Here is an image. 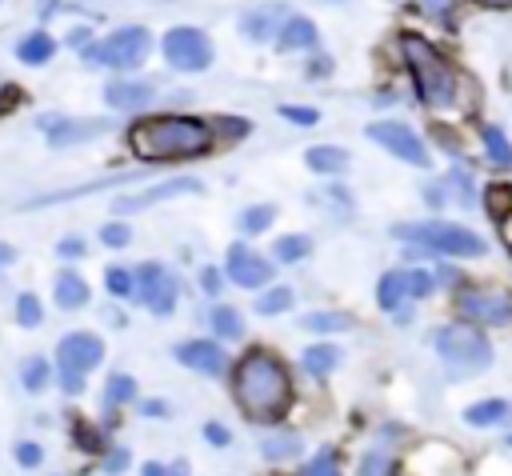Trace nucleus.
<instances>
[{"label": "nucleus", "instance_id": "f257e3e1", "mask_svg": "<svg viewBox=\"0 0 512 476\" xmlns=\"http://www.w3.org/2000/svg\"><path fill=\"white\" fill-rule=\"evenodd\" d=\"M128 144H132V152L144 164H168V160H196V156H204L216 144V136H212V124L200 120V116L156 112V116H144V120L132 124Z\"/></svg>", "mask_w": 512, "mask_h": 476}, {"label": "nucleus", "instance_id": "f03ea898", "mask_svg": "<svg viewBox=\"0 0 512 476\" xmlns=\"http://www.w3.org/2000/svg\"><path fill=\"white\" fill-rule=\"evenodd\" d=\"M232 396H236V404L248 420L272 424L292 404V376H288V368L276 352L252 348V352L240 356V364L232 372Z\"/></svg>", "mask_w": 512, "mask_h": 476}, {"label": "nucleus", "instance_id": "7ed1b4c3", "mask_svg": "<svg viewBox=\"0 0 512 476\" xmlns=\"http://www.w3.org/2000/svg\"><path fill=\"white\" fill-rule=\"evenodd\" d=\"M396 48H400V60H404V72L416 88V100L428 108V112H452L464 104V76L460 68L420 32H400L396 36Z\"/></svg>", "mask_w": 512, "mask_h": 476}, {"label": "nucleus", "instance_id": "20e7f679", "mask_svg": "<svg viewBox=\"0 0 512 476\" xmlns=\"http://www.w3.org/2000/svg\"><path fill=\"white\" fill-rule=\"evenodd\" d=\"M392 236L400 244H408L412 252H424V256H464V260H476L488 252V240L464 224H452V220H400L392 224Z\"/></svg>", "mask_w": 512, "mask_h": 476}, {"label": "nucleus", "instance_id": "39448f33", "mask_svg": "<svg viewBox=\"0 0 512 476\" xmlns=\"http://www.w3.org/2000/svg\"><path fill=\"white\" fill-rule=\"evenodd\" d=\"M432 344L452 380H468V376H480L492 368V344L472 324H440Z\"/></svg>", "mask_w": 512, "mask_h": 476}, {"label": "nucleus", "instance_id": "423d86ee", "mask_svg": "<svg viewBox=\"0 0 512 476\" xmlns=\"http://www.w3.org/2000/svg\"><path fill=\"white\" fill-rule=\"evenodd\" d=\"M104 364V340L96 332H68L60 344H56V364H52V376L60 380V388L68 396H80L84 392V380L92 368Z\"/></svg>", "mask_w": 512, "mask_h": 476}, {"label": "nucleus", "instance_id": "0eeeda50", "mask_svg": "<svg viewBox=\"0 0 512 476\" xmlns=\"http://www.w3.org/2000/svg\"><path fill=\"white\" fill-rule=\"evenodd\" d=\"M148 52H152L148 28H140V24H120V28H112L108 36L92 40V48H88L84 56H88L92 64L108 68V72H132V68H140V64L148 60Z\"/></svg>", "mask_w": 512, "mask_h": 476}, {"label": "nucleus", "instance_id": "6e6552de", "mask_svg": "<svg viewBox=\"0 0 512 476\" xmlns=\"http://www.w3.org/2000/svg\"><path fill=\"white\" fill-rule=\"evenodd\" d=\"M456 316L460 324L472 328H496V324H512V292L508 288H492V284H464L456 288Z\"/></svg>", "mask_w": 512, "mask_h": 476}, {"label": "nucleus", "instance_id": "1a4fd4ad", "mask_svg": "<svg viewBox=\"0 0 512 476\" xmlns=\"http://www.w3.org/2000/svg\"><path fill=\"white\" fill-rule=\"evenodd\" d=\"M132 280H136V304H144L152 316H172L176 304H180V280L172 268H164L160 260H144L132 268Z\"/></svg>", "mask_w": 512, "mask_h": 476}, {"label": "nucleus", "instance_id": "9d476101", "mask_svg": "<svg viewBox=\"0 0 512 476\" xmlns=\"http://www.w3.org/2000/svg\"><path fill=\"white\" fill-rule=\"evenodd\" d=\"M160 52H164V64H168L172 72H204V68L212 64V56H216L208 32H200V28H192V24L168 28L164 40H160Z\"/></svg>", "mask_w": 512, "mask_h": 476}, {"label": "nucleus", "instance_id": "9b49d317", "mask_svg": "<svg viewBox=\"0 0 512 476\" xmlns=\"http://www.w3.org/2000/svg\"><path fill=\"white\" fill-rule=\"evenodd\" d=\"M36 128L40 136L52 144V148H72V144H88L104 132H112V120L108 116H68V112H40L36 116Z\"/></svg>", "mask_w": 512, "mask_h": 476}, {"label": "nucleus", "instance_id": "f8f14e48", "mask_svg": "<svg viewBox=\"0 0 512 476\" xmlns=\"http://www.w3.org/2000/svg\"><path fill=\"white\" fill-rule=\"evenodd\" d=\"M364 132H368L372 144H380L388 156H396V160H404V164H412V168H428V164H432L428 144H424L420 132L408 128L404 120H372Z\"/></svg>", "mask_w": 512, "mask_h": 476}, {"label": "nucleus", "instance_id": "ddd939ff", "mask_svg": "<svg viewBox=\"0 0 512 476\" xmlns=\"http://www.w3.org/2000/svg\"><path fill=\"white\" fill-rule=\"evenodd\" d=\"M272 256L256 252L252 244L236 240L228 244V256H224V280H232L236 288H268L272 284Z\"/></svg>", "mask_w": 512, "mask_h": 476}, {"label": "nucleus", "instance_id": "4468645a", "mask_svg": "<svg viewBox=\"0 0 512 476\" xmlns=\"http://www.w3.org/2000/svg\"><path fill=\"white\" fill-rule=\"evenodd\" d=\"M196 192H204V184H200L196 176L160 180V184L140 188V192H132V196H116V200H112V216H132V212H144V208H152V204H160V200H172V196H196Z\"/></svg>", "mask_w": 512, "mask_h": 476}, {"label": "nucleus", "instance_id": "2eb2a0df", "mask_svg": "<svg viewBox=\"0 0 512 476\" xmlns=\"http://www.w3.org/2000/svg\"><path fill=\"white\" fill-rule=\"evenodd\" d=\"M172 356L184 364V368H192V372H200V376H224L228 372V352H224V344L220 340H208V336H196V340H180L176 348H172Z\"/></svg>", "mask_w": 512, "mask_h": 476}, {"label": "nucleus", "instance_id": "dca6fc26", "mask_svg": "<svg viewBox=\"0 0 512 476\" xmlns=\"http://www.w3.org/2000/svg\"><path fill=\"white\" fill-rule=\"evenodd\" d=\"M272 44H276V52H284V56H296V52L312 56V52L320 48V28H316L308 16H300V12H288Z\"/></svg>", "mask_w": 512, "mask_h": 476}, {"label": "nucleus", "instance_id": "f3484780", "mask_svg": "<svg viewBox=\"0 0 512 476\" xmlns=\"http://www.w3.org/2000/svg\"><path fill=\"white\" fill-rule=\"evenodd\" d=\"M152 96H156V84L140 80V76H116V80L104 84V104L116 108V112L144 108V104H152Z\"/></svg>", "mask_w": 512, "mask_h": 476}, {"label": "nucleus", "instance_id": "a211bd4d", "mask_svg": "<svg viewBox=\"0 0 512 476\" xmlns=\"http://www.w3.org/2000/svg\"><path fill=\"white\" fill-rule=\"evenodd\" d=\"M284 16H288V8H284V4L252 8V12H244L240 32H244L252 44H272V40H276V32H280V24H284Z\"/></svg>", "mask_w": 512, "mask_h": 476}, {"label": "nucleus", "instance_id": "6ab92c4d", "mask_svg": "<svg viewBox=\"0 0 512 476\" xmlns=\"http://www.w3.org/2000/svg\"><path fill=\"white\" fill-rule=\"evenodd\" d=\"M304 164H308V172H312V176L340 180V176L348 172L352 156H348V148H340V144H312V148L304 152Z\"/></svg>", "mask_w": 512, "mask_h": 476}, {"label": "nucleus", "instance_id": "aec40b11", "mask_svg": "<svg viewBox=\"0 0 512 476\" xmlns=\"http://www.w3.org/2000/svg\"><path fill=\"white\" fill-rule=\"evenodd\" d=\"M412 472L416 476H460L456 448H448V444H432V452H428V444L416 448L412 452Z\"/></svg>", "mask_w": 512, "mask_h": 476}, {"label": "nucleus", "instance_id": "412c9836", "mask_svg": "<svg viewBox=\"0 0 512 476\" xmlns=\"http://www.w3.org/2000/svg\"><path fill=\"white\" fill-rule=\"evenodd\" d=\"M88 280L76 272V268H60L56 272V284H52V300H56V308H64V312H76V308H84L88 304Z\"/></svg>", "mask_w": 512, "mask_h": 476}, {"label": "nucleus", "instance_id": "4be33fe9", "mask_svg": "<svg viewBox=\"0 0 512 476\" xmlns=\"http://www.w3.org/2000/svg\"><path fill=\"white\" fill-rule=\"evenodd\" d=\"M464 424L472 428H508L512 424V404L504 396H488L464 408Z\"/></svg>", "mask_w": 512, "mask_h": 476}, {"label": "nucleus", "instance_id": "5701e85b", "mask_svg": "<svg viewBox=\"0 0 512 476\" xmlns=\"http://www.w3.org/2000/svg\"><path fill=\"white\" fill-rule=\"evenodd\" d=\"M56 48H60L56 36L44 32V28H36V32H28V36L16 40V60L28 64V68H40V64H48L56 56Z\"/></svg>", "mask_w": 512, "mask_h": 476}, {"label": "nucleus", "instance_id": "b1692460", "mask_svg": "<svg viewBox=\"0 0 512 476\" xmlns=\"http://www.w3.org/2000/svg\"><path fill=\"white\" fill-rule=\"evenodd\" d=\"M260 452H264V460L284 464V460H296L304 452V440L292 428H272L268 436H260Z\"/></svg>", "mask_w": 512, "mask_h": 476}, {"label": "nucleus", "instance_id": "393cba45", "mask_svg": "<svg viewBox=\"0 0 512 476\" xmlns=\"http://www.w3.org/2000/svg\"><path fill=\"white\" fill-rule=\"evenodd\" d=\"M376 304H380L388 316L400 312L404 304H412V300H408V288H404V268H392V272L380 276V284H376Z\"/></svg>", "mask_w": 512, "mask_h": 476}, {"label": "nucleus", "instance_id": "a878e982", "mask_svg": "<svg viewBox=\"0 0 512 476\" xmlns=\"http://www.w3.org/2000/svg\"><path fill=\"white\" fill-rule=\"evenodd\" d=\"M340 348L336 344H328V340H320V344H308L304 352H300V364H304V372L308 376H328V372H336L340 368Z\"/></svg>", "mask_w": 512, "mask_h": 476}, {"label": "nucleus", "instance_id": "bb28decb", "mask_svg": "<svg viewBox=\"0 0 512 476\" xmlns=\"http://www.w3.org/2000/svg\"><path fill=\"white\" fill-rule=\"evenodd\" d=\"M480 144H484V156H488V164H492L496 172H512V144H508L504 128L484 124V128H480Z\"/></svg>", "mask_w": 512, "mask_h": 476}, {"label": "nucleus", "instance_id": "cd10ccee", "mask_svg": "<svg viewBox=\"0 0 512 476\" xmlns=\"http://www.w3.org/2000/svg\"><path fill=\"white\" fill-rule=\"evenodd\" d=\"M208 328H212L216 340H240L244 336V316L232 304H212L208 308Z\"/></svg>", "mask_w": 512, "mask_h": 476}, {"label": "nucleus", "instance_id": "c85d7f7f", "mask_svg": "<svg viewBox=\"0 0 512 476\" xmlns=\"http://www.w3.org/2000/svg\"><path fill=\"white\" fill-rule=\"evenodd\" d=\"M308 252H312V240L304 232H284V236L272 240V260L276 264H300Z\"/></svg>", "mask_w": 512, "mask_h": 476}, {"label": "nucleus", "instance_id": "c756f323", "mask_svg": "<svg viewBox=\"0 0 512 476\" xmlns=\"http://www.w3.org/2000/svg\"><path fill=\"white\" fill-rule=\"evenodd\" d=\"M272 220H276V204H248L244 212H240V220H236V228H240V236H260V232H268L272 228Z\"/></svg>", "mask_w": 512, "mask_h": 476}, {"label": "nucleus", "instance_id": "7c9ffc66", "mask_svg": "<svg viewBox=\"0 0 512 476\" xmlns=\"http://www.w3.org/2000/svg\"><path fill=\"white\" fill-rule=\"evenodd\" d=\"M292 300H296V292L288 288V284H272V288H260V296H256V312L260 316H280V312H288L292 308Z\"/></svg>", "mask_w": 512, "mask_h": 476}, {"label": "nucleus", "instance_id": "2f4dec72", "mask_svg": "<svg viewBox=\"0 0 512 476\" xmlns=\"http://www.w3.org/2000/svg\"><path fill=\"white\" fill-rule=\"evenodd\" d=\"M444 188H448V204H464V208L476 204V184H472V172L468 168H452L444 176Z\"/></svg>", "mask_w": 512, "mask_h": 476}, {"label": "nucleus", "instance_id": "473e14b6", "mask_svg": "<svg viewBox=\"0 0 512 476\" xmlns=\"http://www.w3.org/2000/svg\"><path fill=\"white\" fill-rule=\"evenodd\" d=\"M480 200H484V208H488V216H492L496 224L512 220V184H488V188L480 192Z\"/></svg>", "mask_w": 512, "mask_h": 476}, {"label": "nucleus", "instance_id": "72a5a7b5", "mask_svg": "<svg viewBox=\"0 0 512 476\" xmlns=\"http://www.w3.org/2000/svg\"><path fill=\"white\" fill-rule=\"evenodd\" d=\"M48 380H52L48 356H24V364H20V384H24L28 392H44Z\"/></svg>", "mask_w": 512, "mask_h": 476}, {"label": "nucleus", "instance_id": "f704fd0d", "mask_svg": "<svg viewBox=\"0 0 512 476\" xmlns=\"http://www.w3.org/2000/svg\"><path fill=\"white\" fill-rule=\"evenodd\" d=\"M300 328L304 332H348L352 316H344V312H304Z\"/></svg>", "mask_w": 512, "mask_h": 476}, {"label": "nucleus", "instance_id": "c9c22d12", "mask_svg": "<svg viewBox=\"0 0 512 476\" xmlns=\"http://www.w3.org/2000/svg\"><path fill=\"white\" fill-rule=\"evenodd\" d=\"M404 288H408V300H412V304L424 300V296H432V292H436L432 268H404Z\"/></svg>", "mask_w": 512, "mask_h": 476}, {"label": "nucleus", "instance_id": "e433bc0d", "mask_svg": "<svg viewBox=\"0 0 512 476\" xmlns=\"http://www.w3.org/2000/svg\"><path fill=\"white\" fill-rule=\"evenodd\" d=\"M104 400H108L112 408H120V404H128V400H136V380H132L128 372H112V376H108V384H104Z\"/></svg>", "mask_w": 512, "mask_h": 476}, {"label": "nucleus", "instance_id": "4c0bfd02", "mask_svg": "<svg viewBox=\"0 0 512 476\" xmlns=\"http://www.w3.org/2000/svg\"><path fill=\"white\" fill-rule=\"evenodd\" d=\"M12 312H16V324H20V328H36V324L44 320V304H40L36 292H20Z\"/></svg>", "mask_w": 512, "mask_h": 476}, {"label": "nucleus", "instance_id": "58836bf2", "mask_svg": "<svg viewBox=\"0 0 512 476\" xmlns=\"http://www.w3.org/2000/svg\"><path fill=\"white\" fill-rule=\"evenodd\" d=\"M104 288H108L116 300H132V292H136L132 268H120V264H112V268L104 272Z\"/></svg>", "mask_w": 512, "mask_h": 476}, {"label": "nucleus", "instance_id": "ea45409f", "mask_svg": "<svg viewBox=\"0 0 512 476\" xmlns=\"http://www.w3.org/2000/svg\"><path fill=\"white\" fill-rule=\"evenodd\" d=\"M212 124V136L216 140H240V136H248V120H240V116H216V120H208Z\"/></svg>", "mask_w": 512, "mask_h": 476}, {"label": "nucleus", "instance_id": "a19ab883", "mask_svg": "<svg viewBox=\"0 0 512 476\" xmlns=\"http://www.w3.org/2000/svg\"><path fill=\"white\" fill-rule=\"evenodd\" d=\"M100 244H104V248H124V244H132V228L116 216V220L100 224Z\"/></svg>", "mask_w": 512, "mask_h": 476}, {"label": "nucleus", "instance_id": "79ce46f5", "mask_svg": "<svg viewBox=\"0 0 512 476\" xmlns=\"http://www.w3.org/2000/svg\"><path fill=\"white\" fill-rule=\"evenodd\" d=\"M300 476H340V468H336V456H332V448H320L304 468H300Z\"/></svg>", "mask_w": 512, "mask_h": 476}, {"label": "nucleus", "instance_id": "37998d69", "mask_svg": "<svg viewBox=\"0 0 512 476\" xmlns=\"http://www.w3.org/2000/svg\"><path fill=\"white\" fill-rule=\"evenodd\" d=\"M276 112H280L288 124H304V128H312V124L320 120V112H316L312 104H280Z\"/></svg>", "mask_w": 512, "mask_h": 476}, {"label": "nucleus", "instance_id": "c03bdc74", "mask_svg": "<svg viewBox=\"0 0 512 476\" xmlns=\"http://www.w3.org/2000/svg\"><path fill=\"white\" fill-rule=\"evenodd\" d=\"M196 284H200V292H204V296H212V300H216V296H220V288H224V272H220L216 264H204V268L196 272Z\"/></svg>", "mask_w": 512, "mask_h": 476}, {"label": "nucleus", "instance_id": "a18cd8bd", "mask_svg": "<svg viewBox=\"0 0 512 476\" xmlns=\"http://www.w3.org/2000/svg\"><path fill=\"white\" fill-rule=\"evenodd\" d=\"M140 476H192V472H188V464H184V460H176V464H160V460H148V464L140 468Z\"/></svg>", "mask_w": 512, "mask_h": 476}, {"label": "nucleus", "instance_id": "49530a36", "mask_svg": "<svg viewBox=\"0 0 512 476\" xmlns=\"http://www.w3.org/2000/svg\"><path fill=\"white\" fill-rule=\"evenodd\" d=\"M16 460H20V468H36V464L44 460V448H40L36 440H20V444H16Z\"/></svg>", "mask_w": 512, "mask_h": 476}, {"label": "nucleus", "instance_id": "de8ad7c7", "mask_svg": "<svg viewBox=\"0 0 512 476\" xmlns=\"http://www.w3.org/2000/svg\"><path fill=\"white\" fill-rule=\"evenodd\" d=\"M64 44H68L72 52H88V48H92V28H84V24H76V28H68V36H64Z\"/></svg>", "mask_w": 512, "mask_h": 476}, {"label": "nucleus", "instance_id": "09e8293b", "mask_svg": "<svg viewBox=\"0 0 512 476\" xmlns=\"http://www.w3.org/2000/svg\"><path fill=\"white\" fill-rule=\"evenodd\" d=\"M88 252V244L80 240V236H64L60 244H56V256H64V260H76V256H84Z\"/></svg>", "mask_w": 512, "mask_h": 476}, {"label": "nucleus", "instance_id": "8fccbe9b", "mask_svg": "<svg viewBox=\"0 0 512 476\" xmlns=\"http://www.w3.org/2000/svg\"><path fill=\"white\" fill-rule=\"evenodd\" d=\"M124 468H128V448H112V452L104 456V472H108V476H120Z\"/></svg>", "mask_w": 512, "mask_h": 476}, {"label": "nucleus", "instance_id": "3c124183", "mask_svg": "<svg viewBox=\"0 0 512 476\" xmlns=\"http://www.w3.org/2000/svg\"><path fill=\"white\" fill-rule=\"evenodd\" d=\"M360 476H388V456H380V452L364 456V464H360Z\"/></svg>", "mask_w": 512, "mask_h": 476}, {"label": "nucleus", "instance_id": "603ef678", "mask_svg": "<svg viewBox=\"0 0 512 476\" xmlns=\"http://www.w3.org/2000/svg\"><path fill=\"white\" fill-rule=\"evenodd\" d=\"M424 200H428L432 208H444V204H448V188H444V180H432V184H424Z\"/></svg>", "mask_w": 512, "mask_h": 476}, {"label": "nucleus", "instance_id": "864d4df0", "mask_svg": "<svg viewBox=\"0 0 512 476\" xmlns=\"http://www.w3.org/2000/svg\"><path fill=\"white\" fill-rule=\"evenodd\" d=\"M204 440H208V444H216V448H224L232 436H228V428H224V424H216V420H212V424H204Z\"/></svg>", "mask_w": 512, "mask_h": 476}, {"label": "nucleus", "instance_id": "5fc2aeb1", "mask_svg": "<svg viewBox=\"0 0 512 476\" xmlns=\"http://www.w3.org/2000/svg\"><path fill=\"white\" fill-rule=\"evenodd\" d=\"M324 72H328V56H316V52H312V64H308V76H312V80H324Z\"/></svg>", "mask_w": 512, "mask_h": 476}, {"label": "nucleus", "instance_id": "6e6d98bb", "mask_svg": "<svg viewBox=\"0 0 512 476\" xmlns=\"http://www.w3.org/2000/svg\"><path fill=\"white\" fill-rule=\"evenodd\" d=\"M12 260H16V248L0 240V268H4V264H12Z\"/></svg>", "mask_w": 512, "mask_h": 476}, {"label": "nucleus", "instance_id": "4d7b16f0", "mask_svg": "<svg viewBox=\"0 0 512 476\" xmlns=\"http://www.w3.org/2000/svg\"><path fill=\"white\" fill-rule=\"evenodd\" d=\"M480 8H496V12H504V8H512V0H476Z\"/></svg>", "mask_w": 512, "mask_h": 476}, {"label": "nucleus", "instance_id": "13d9d810", "mask_svg": "<svg viewBox=\"0 0 512 476\" xmlns=\"http://www.w3.org/2000/svg\"><path fill=\"white\" fill-rule=\"evenodd\" d=\"M424 4H432V8H440V4H444V0H424Z\"/></svg>", "mask_w": 512, "mask_h": 476}, {"label": "nucleus", "instance_id": "bf43d9fd", "mask_svg": "<svg viewBox=\"0 0 512 476\" xmlns=\"http://www.w3.org/2000/svg\"><path fill=\"white\" fill-rule=\"evenodd\" d=\"M328 4H336V0H328Z\"/></svg>", "mask_w": 512, "mask_h": 476}, {"label": "nucleus", "instance_id": "052dcab7", "mask_svg": "<svg viewBox=\"0 0 512 476\" xmlns=\"http://www.w3.org/2000/svg\"><path fill=\"white\" fill-rule=\"evenodd\" d=\"M0 4H4V0H0Z\"/></svg>", "mask_w": 512, "mask_h": 476}]
</instances>
